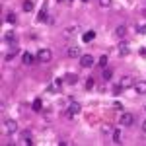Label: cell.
<instances>
[{
	"label": "cell",
	"instance_id": "obj_1",
	"mask_svg": "<svg viewBox=\"0 0 146 146\" xmlns=\"http://www.w3.org/2000/svg\"><path fill=\"white\" fill-rule=\"evenodd\" d=\"M37 62H49V60H51V51H49V49H39V51H37Z\"/></svg>",
	"mask_w": 146,
	"mask_h": 146
},
{
	"label": "cell",
	"instance_id": "obj_2",
	"mask_svg": "<svg viewBox=\"0 0 146 146\" xmlns=\"http://www.w3.org/2000/svg\"><path fill=\"white\" fill-rule=\"evenodd\" d=\"M80 111H82V105H80L78 101H70L68 111H66V117H74V115H78Z\"/></svg>",
	"mask_w": 146,
	"mask_h": 146
},
{
	"label": "cell",
	"instance_id": "obj_3",
	"mask_svg": "<svg viewBox=\"0 0 146 146\" xmlns=\"http://www.w3.org/2000/svg\"><path fill=\"white\" fill-rule=\"evenodd\" d=\"M62 84H64V82H62L60 78H58V80H53V82L47 86V92H49V94H58V92H60V88H62Z\"/></svg>",
	"mask_w": 146,
	"mask_h": 146
},
{
	"label": "cell",
	"instance_id": "obj_4",
	"mask_svg": "<svg viewBox=\"0 0 146 146\" xmlns=\"http://www.w3.org/2000/svg\"><path fill=\"white\" fill-rule=\"evenodd\" d=\"M4 131H6L8 135L16 133V131H18V123H16L14 119H8V121H4Z\"/></svg>",
	"mask_w": 146,
	"mask_h": 146
},
{
	"label": "cell",
	"instance_id": "obj_5",
	"mask_svg": "<svg viewBox=\"0 0 146 146\" xmlns=\"http://www.w3.org/2000/svg\"><path fill=\"white\" fill-rule=\"evenodd\" d=\"M117 51H119V55H121V56H129V55H131V45H129L127 41H121L119 47H117Z\"/></svg>",
	"mask_w": 146,
	"mask_h": 146
},
{
	"label": "cell",
	"instance_id": "obj_6",
	"mask_svg": "<svg viewBox=\"0 0 146 146\" xmlns=\"http://www.w3.org/2000/svg\"><path fill=\"white\" fill-rule=\"evenodd\" d=\"M133 123H135V115H133V113H123V115H121V125L133 127Z\"/></svg>",
	"mask_w": 146,
	"mask_h": 146
},
{
	"label": "cell",
	"instance_id": "obj_7",
	"mask_svg": "<svg viewBox=\"0 0 146 146\" xmlns=\"http://www.w3.org/2000/svg\"><path fill=\"white\" fill-rule=\"evenodd\" d=\"M80 64H82L84 68L94 66V56H92V55H82V56H80Z\"/></svg>",
	"mask_w": 146,
	"mask_h": 146
},
{
	"label": "cell",
	"instance_id": "obj_8",
	"mask_svg": "<svg viewBox=\"0 0 146 146\" xmlns=\"http://www.w3.org/2000/svg\"><path fill=\"white\" fill-rule=\"evenodd\" d=\"M66 55L70 56V58H78V56H82V49H80V47H76V45H72V47H68Z\"/></svg>",
	"mask_w": 146,
	"mask_h": 146
},
{
	"label": "cell",
	"instance_id": "obj_9",
	"mask_svg": "<svg viewBox=\"0 0 146 146\" xmlns=\"http://www.w3.org/2000/svg\"><path fill=\"white\" fill-rule=\"evenodd\" d=\"M22 62L29 66V64L37 62V56H35V55H31V53H23V55H22Z\"/></svg>",
	"mask_w": 146,
	"mask_h": 146
},
{
	"label": "cell",
	"instance_id": "obj_10",
	"mask_svg": "<svg viewBox=\"0 0 146 146\" xmlns=\"http://www.w3.org/2000/svg\"><path fill=\"white\" fill-rule=\"evenodd\" d=\"M135 90H136L138 96H146V82H144V80L136 82V84H135Z\"/></svg>",
	"mask_w": 146,
	"mask_h": 146
},
{
	"label": "cell",
	"instance_id": "obj_11",
	"mask_svg": "<svg viewBox=\"0 0 146 146\" xmlns=\"http://www.w3.org/2000/svg\"><path fill=\"white\" fill-rule=\"evenodd\" d=\"M133 84H135V82H133V78H131V76H123V78H121V82H119V86H121V88H131V86H133Z\"/></svg>",
	"mask_w": 146,
	"mask_h": 146
},
{
	"label": "cell",
	"instance_id": "obj_12",
	"mask_svg": "<svg viewBox=\"0 0 146 146\" xmlns=\"http://www.w3.org/2000/svg\"><path fill=\"white\" fill-rule=\"evenodd\" d=\"M31 109H33L35 113H39V111H43V101L39 100V98H37V100L33 101V103H31Z\"/></svg>",
	"mask_w": 146,
	"mask_h": 146
},
{
	"label": "cell",
	"instance_id": "obj_13",
	"mask_svg": "<svg viewBox=\"0 0 146 146\" xmlns=\"http://www.w3.org/2000/svg\"><path fill=\"white\" fill-rule=\"evenodd\" d=\"M62 82H64V84H76V82H78V76H76V74H66V76L62 78Z\"/></svg>",
	"mask_w": 146,
	"mask_h": 146
},
{
	"label": "cell",
	"instance_id": "obj_14",
	"mask_svg": "<svg viewBox=\"0 0 146 146\" xmlns=\"http://www.w3.org/2000/svg\"><path fill=\"white\" fill-rule=\"evenodd\" d=\"M16 41V33L14 31H6L4 33V43H14Z\"/></svg>",
	"mask_w": 146,
	"mask_h": 146
},
{
	"label": "cell",
	"instance_id": "obj_15",
	"mask_svg": "<svg viewBox=\"0 0 146 146\" xmlns=\"http://www.w3.org/2000/svg\"><path fill=\"white\" fill-rule=\"evenodd\" d=\"M45 20H47V2L43 6V10H39V14H37V22H45Z\"/></svg>",
	"mask_w": 146,
	"mask_h": 146
},
{
	"label": "cell",
	"instance_id": "obj_16",
	"mask_svg": "<svg viewBox=\"0 0 146 146\" xmlns=\"http://www.w3.org/2000/svg\"><path fill=\"white\" fill-rule=\"evenodd\" d=\"M80 31V25H72V27H68L66 31H64V35H66V37H72V35H76Z\"/></svg>",
	"mask_w": 146,
	"mask_h": 146
},
{
	"label": "cell",
	"instance_id": "obj_17",
	"mask_svg": "<svg viewBox=\"0 0 146 146\" xmlns=\"http://www.w3.org/2000/svg\"><path fill=\"white\" fill-rule=\"evenodd\" d=\"M94 37H96V31H86V33L82 35V39H84L86 43H90V41H94Z\"/></svg>",
	"mask_w": 146,
	"mask_h": 146
},
{
	"label": "cell",
	"instance_id": "obj_18",
	"mask_svg": "<svg viewBox=\"0 0 146 146\" xmlns=\"http://www.w3.org/2000/svg\"><path fill=\"white\" fill-rule=\"evenodd\" d=\"M111 135H113V142H115V144H121V142H123V140H121V131H117V129H115Z\"/></svg>",
	"mask_w": 146,
	"mask_h": 146
},
{
	"label": "cell",
	"instance_id": "obj_19",
	"mask_svg": "<svg viewBox=\"0 0 146 146\" xmlns=\"http://www.w3.org/2000/svg\"><path fill=\"white\" fill-rule=\"evenodd\" d=\"M115 35H117V37H125V35H127V27H125V25H119V27L115 29Z\"/></svg>",
	"mask_w": 146,
	"mask_h": 146
},
{
	"label": "cell",
	"instance_id": "obj_20",
	"mask_svg": "<svg viewBox=\"0 0 146 146\" xmlns=\"http://www.w3.org/2000/svg\"><path fill=\"white\" fill-rule=\"evenodd\" d=\"M115 129H113L109 123H105V125H101V133H105V135H109V133H113Z\"/></svg>",
	"mask_w": 146,
	"mask_h": 146
},
{
	"label": "cell",
	"instance_id": "obj_21",
	"mask_svg": "<svg viewBox=\"0 0 146 146\" xmlns=\"http://www.w3.org/2000/svg\"><path fill=\"white\" fill-rule=\"evenodd\" d=\"M23 10L25 12H33V2H31V0H25V2H23Z\"/></svg>",
	"mask_w": 146,
	"mask_h": 146
},
{
	"label": "cell",
	"instance_id": "obj_22",
	"mask_svg": "<svg viewBox=\"0 0 146 146\" xmlns=\"http://www.w3.org/2000/svg\"><path fill=\"white\" fill-rule=\"evenodd\" d=\"M136 33L146 35V23H138V25H136Z\"/></svg>",
	"mask_w": 146,
	"mask_h": 146
},
{
	"label": "cell",
	"instance_id": "obj_23",
	"mask_svg": "<svg viewBox=\"0 0 146 146\" xmlns=\"http://www.w3.org/2000/svg\"><path fill=\"white\" fill-rule=\"evenodd\" d=\"M6 20H8L10 23H16V22H18V18H16V14H14V12H10V14L6 16Z\"/></svg>",
	"mask_w": 146,
	"mask_h": 146
},
{
	"label": "cell",
	"instance_id": "obj_24",
	"mask_svg": "<svg viewBox=\"0 0 146 146\" xmlns=\"http://www.w3.org/2000/svg\"><path fill=\"white\" fill-rule=\"evenodd\" d=\"M111 76H113V72L109 68H105V70H103V80H111Z\"/></svg>",
	"mask_w": 146,
	"mask_h": 146
},
{
	"label": "cell",
	"instance_id": "obj_25",
	"mask_svg": "<svg viewBox=\"0 0 146 146\" xmlns=\"http://www.w3.org/2000/svg\"><path fill=\"white\" fill-rule=\"evenodd\" d=\"M113 4V0H100V6H103V8H109Z\"/></svg>",
	"mask_w": 146,
	"mask_h": 146
},
{
	"label": "cell",
	"instance_id": "obj_26",
	"mask_svg": "<svg viewBox=\"0 0 146 146\" xmlns=\"http://www.w3.org/2000/svg\"><path fill=\"white\" fill-rule=\"evenodd\" d=\"M100 66H101V68H105V66H107V56H105V55L100 56Z\"/></svg>",
	"mask_w": 146,
	"mask_h": 146
},
{
	"label": "cell",
	"instance_id": "obj_27",
	"mask_svg": "<svg viewBox=\"0 0 146 146\" xmlns=\"http://www.w3.org/2000/svg\"><path fill=\"white\" fill-rule=\"evenodd\" d=\"M86 88H88V90H92V88H94V80H92V78L86 80Z\"/></svg>",
	"mask_w": 146,
	"mask_h": 146
},
{
	"label": "cell",
	"instance_id": "obj_28",
	"mask_svg": "<svg viewBox=\"0 0 146 146\" xmlns=\"http://www.w3.org/2000/svg\"><path fill=\"white\" fill-rule=\"evenodd\" d=\"M123 90V88H121V86H119V84H117V86H115V88H113V94H115V96H117V94H119V92Z\"/></svg>",
	"mask_w": 146,
	"mask_h": 146
},
{
	"label": "cell",
	"instance_id": "obj_29",
	"mask_svg": "<svg viewBox=\"0 0 146 146\" xmlns=\"http://www.w3.org/2000/svg\"><path fill=\"white\" fill-rule=\"evenodd\" d=\"M142 133L146 135V119H144V123H142Z\"/></svg>",
	"mask_w": 146,
	"mask_h": 146
},
{
	"label": "cell",
	"instance_id": "obj_30",
	"mask_svg": "<svg viewBox=\"0 0 146 146\" xmlns=\"http://www.w3.org/2000/svg\"><path fill=\"white\" fill-rule=\"evenodd\" d=\"M140 55H142V56H146V49H140Z\"/></svg>",
	"mask_w": 146,
	"mask_h": 146
},
{
	"label": "cell",
	"instance_id": "obj_31",
	"mask_svg": "<svg viewBox=\"0 0 146 146\" xmlns=\"http://www.w3.org/2000/svg\"><path fill=\"white\" fill-rule=\"evenodd\" d=\"M82 2H90V0H82Z\"/></svg>",
	"mask_w": 146,
	"mask_h": 146
},
{
	"label": "cell",
	"instance_id": "obj_32",
	"mask_svg": "<svg viewBox=\"0 0 146 146\" xmlns=\"http://www.w3.org/2000/svg\"><path fill=\"white\" fill-rule=\"evenodd\" d=\"M144 111H146V105H144Z\"/></svg>",
	"mask_w": 146,
	"mask_h": 146
}]
</instances>
